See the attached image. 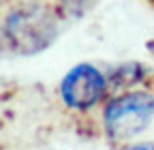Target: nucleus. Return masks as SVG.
I'll return each mask as SVG.
<instances>
[{
	"instance_id": "obj_1",
	"label": "nucleus",
	"mask_w": 154,
	"mask_h": 150,
	"mask_svg": "<svg viewBox=\"0 0 154 150\" xmlns=\"http://www.w3.org/2000/svg\"><path fill=\"white\" fill-rule=\"evenodd\" d=\"M56 7L47 2H22L13 7L2 22V41L17 56H36L49 49L62 30Z\"/></svg>"
},
{
	"instance_id": "obj_2",
	"label": "nucleus",
	"mask_w": 154,
	"mask_h": 150,
	"mask_svg": "<svg viewBox=\"0 0 154 150\" xmlns=\"http://www.w3.org/2000/svg\"><path fill=\"white\" fill-rule=\"evenodd\" d=\"M154 120V88L109 95L101 107V129L111 144H131Z\"/></svg>"
},
{
	"instance_id": "obj_3",
	"label": "nucleus",
	"mask_w": 154,
	"mask_h": 150,
	"mask_svg": "<svg viewBox=\"0 0 154 150\" xmlns=\"http://www.w3.org/2000/svg\"><path fill=\"white\" fill-rule=\"evenodd\" d=\"M58 92H60L62 105L69 111H75L82 116L103 107V103L111 95L107 84V73L92 62L73 64L62 75Z\"/></svg>"
},
{
	"instance_id": "obj_4",
	"label": "nucleus",
	"mask_w": 154,
	"mask_h": 150,
	"mask_svg": "<svg viewBox=\"0 0 154 150\" xmlns=\"http://www.w3.org/2000/svg\"><path fill=\"white\" fill-rule=\"evenodd\" d=\"M107 73V84H109V92H126V90H135V88H154V71L152 67L137 62V60H128L122 64L111 67Z\"/></svg>"
},
{
	"instance_id": "obj_5",
	"label": "nucleus",
	"mask_w": 154,
	"mask_h": 150,
	"mask_svg": "<svg viewBox=\"0 0 154 150\" xmlns=\"http://www.w3.org/2000/svg\"><path fill=\"white\" fill-rule=\"evenodd\" d=\"M90 5H92V0H60V5L56 7V11H58L62 22H75V20H79V17L86 15Z\"/></svg>"
},
{
	"instance_id": "obj_6",
	"label": "nucleus",
	"mask_w": 154,
	"mask_h": 150,
	"mask_svg": "<svg viewBox=\"0 0 154 150\" xmlns=\"http://www.w3.org/2000/svg\"><path fill=\"white\" fill-rule=\"evenodd\" d=\"M120 150H154L152 142H131L126 146H122Z\"/></svg>"
},
{
	"instance_id": "obj_7",
	"label": "nucleus",
	"mask_w": 154,
	"mask_h": 150,
	"mask_svg": "<svg viewBox=\"0 0 154 150\" xmlns=\"http://www.w3.org/2000/svg\"><path fill=\"white\" fill-rule=\"evenodd\" d=\"M5 47H7V45H5V41H2V36H0V58H2V52H5Z\"/></svg>"
}]
</instances>
